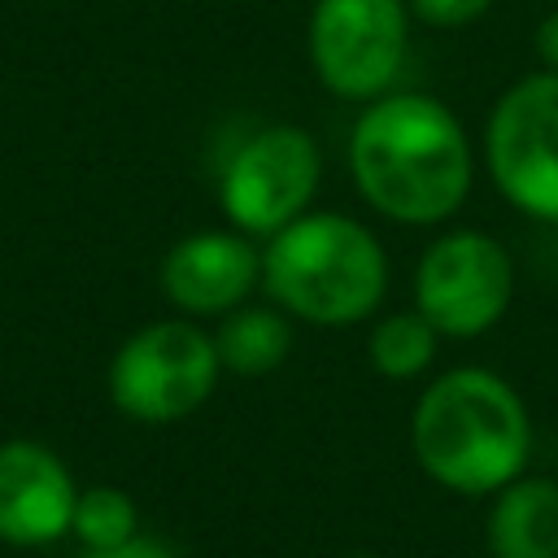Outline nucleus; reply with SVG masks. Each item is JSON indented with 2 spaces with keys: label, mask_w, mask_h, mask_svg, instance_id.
<instances>
[{
  "label": "nucleus",
  "mask_w": 558,
  "mask_h": 558,
  "mask_svg": "<svg viewBox=\"0 0 558 558\" xmlns=\"http://www.w3.org/2000/svg\"><path fill=\"white\" fill-rule=\"evenodd\" d=\"M405 0H314L305 22V52L314 78L349 105H371L392 92L410 52Z\"/></svg>",
  "instance_id": "nucleus-8"
},
{
  "label": "nucleus",
  "mask_w": 558,
  "mask_h": 558,
  "mask_svg": "<svg viewBox=\"0 0 558 558\" xmlns=\"http://www.w3.org/2000/svg\"><path fill=\"white\" fill-rule=\"evenodd\" d=\"M157 283L183 318H222L262 288V248L235 227H205L166 248Z\"/></svg>",
  "instance_id": "nucleus-9"
},
{
  "label": "nucleus",
  "mask_w": 558,
  "mask_h": 558,
  "mask_svg": "<svg viewBox=\"0 0 558 558\" xmlns=\"http://www.w3.org/2000/svg\"><path fill=\"white\" fill-rule=\"evenodd\" d=\"M344 558H375V554H344Z\"/></svg>",
  "instance_id": "nucleus-18"
},
{
  "label": "nucleus",
  "mask_w": 558,
  "mask_h": 558,
  "mask_svg": "<svg viewBox=\"0 0 558 558\" xmlns=\"http://www.w3.org/2000/svg\"><path fill=\"white\" fill-rule=\"evenodd\" d=\"M418 471L462 497H488L523 475L532 418L519 388L488 366L440 371L410 410Z\"/></svg>",
  "instance_id": "nucleus-2"
},
{
  "label": "nucleus",
  "mask_w": 558,
  "mask_h": 558,
  "mask_svg": "<svg viewBox=\"0 0 558 558\" xmlns=\"http://www.w3.org/2000/svg\"><path fill=\"white\" fill-rule=\"evenodd\" d=\"M74 475L39 440L0 445V541L35 549L70 532L74 519Z\"/></svg>",
  "instance_id": "nucleus-10"
},
{
  "label": "nucleus",
  "mask_w": 558,
  "mask_h": 558,
  "mask_svg": "<svg viewBox=\"0 0 558 558\" xmlns=\"http://www.w3.org/2000/svg\"><path fill=\"white\" fill-rule=\"evenodd\" d=\"M214 349L222 371L257 379L288 362L292 353V318L279 305H240L218 318Z\"/></svg>",
  "instance_id": "nucleus-12"
},
{
  "label": "nucleus",
  "mask_w": 558,
  "mask_h": 558,
  "mask_svg": "<svg viewBox=\"0 0 558 558\" xmlns=\"http://www.w3.org/2000/svg\"><path fill=\"white\" fill-rule=\"evenodd\" d=\"M214 331L196 318H157L131 331L109 362V401L135 423H179L218 388Z\"/></svg>",
  "instance_id": "nucleus-4"
},
{
  "label": "nucleus",
  "mask_w": 558,
  "mask_h": 558,
  "mask_svg": "<svg viewBox=\"0 0 558 558\" xmlns=\"http://www.w3.org/2000/svg\"><path fill=\"white\" fill-rule=\"evenodd\" d=\"M323 187V148L296 122H270L244 135L222 174H218V205L227 227L244 231L248 240H270L288 222L314 209Z\"/></svg>",
  "instance_id": "nucleus-5"
},
{
  "label": "nucleus",
  "mask_w": 558,
  "mask_h": 558,
  "mask_svg": "<svg viewBox=\"0 0 558 558\" xmlns=\"http://www.w3.org/2000/svg\"><path fill=\"white\" fill-rule=\"evenodd\" d=\"M70 532L78 536V545H83V549H109V545L131 541V536L140 532V514H135L131 493L109 488V484L83 488V493H78V501H74Z\"/></svg>",
  "instance_id": "nucleus-14"
},
{
  "label": "nucleus",
  "mask_w": 558,
  "mask_h": 558,
  "mask_svg": "<svg viewBox=\"0 0 558 558\" xmlns=\"http://www.w3.org/2000/svg\"><path fill=\"white\" fill-rule=\"evenodd\" d=\"M554 4H558V0H554Z\"/></svg>",
  "instance_id": "nucleus-19"
},
{
  "label": "nucleus",
  "mask_w": 558,
  "mask_h": 558,
  "mask_svg": "<svg viewBox=\"0 0 558 558\" xmlns=\"http://www.w3.org/2000/svg\"><path fill=\"white\" fill-rule=\"evenodd\" d=\"M440 349V331L418 314V310H392L371 318V336H366V362L375 375L392 379V384H410L418 375L432 371Z\"/></svg>",
  "instance_id": "nucleus-13"
},
{
  "label": "nucleus",
  "mask_w": 558,
  "mask_h": 558,
  "mask_svg": "<svg viewBox=\"0 0 558 558\" xmlns=\"http://www.w3.org/2000/svg\"><path fill=\"white\" fill-rule=\"evenodd\" d=\"M484 541L493 558H558V484L519 475L493 493Z\"/></svg>",
  "instance_id": "nucleus-11"
},
{
  "label": "nucleus",
  "mask_w": 558,
  "mask_h": 558,
  "mask_svg": "<svg viewBox=\"0 0 558 558\" xmlns=\"http://www.w3.org/2000/svg\"><path fill=\"white\" fill-rule=\"evenodd\" d=\"M493 187L523 218L558 227V74L514 78L484 118L480 140Z\"/></svg>",
  "instance_id": "nucleus-6"
},
{
  "label": "nucleus",
  "mask_w": 558,
  "mask_h": 558,
  "mask_svg": "<svg viewBox=\"0 0 558 558\" xmlns=\"http://www.w3.org/2000/svg\"><path fill=\"white\" fill-rule=\"evenodd\" d=\"M349 174L357 196L397 227L449 222L475 183V144L432 92H384L353 118Z\"/></svg>",
  "instance_id": "nucleus-1"
},
{
  "label": "nucleus",
  "mask_w": 558,
  "mask_h": 558,
  "mask_svg": "<svg viewBox=\"0 0 558 558\" xmlns=\"http://www.w3.org/2000/svg\"><path fill=\"white\" fill-rule=\"evenodd\" d=\"M78 558H174V554H170V545H166V541L135 532V536H131V541H122V545H109V549H83Z\"/></svg>",
  "instance_id": "nucleus-16"
},
{
  "label": "nucleus",
  "mask_w": 558,
  "mask_h": 558,
  "mask_svg": "<svg viewBox=\"0 0 558 558\" xmlns=\"http://www.w3.org/2000/svg\"><path fill=\"white\" fill-rule=\"evenodd\" d=\"M405 4H410V13H414L423 26H432V31L471 26V22H480V17L493 9V0H405Z\"/></svg>",
  "instance_id": "nucleus-15"
},
{
  "label": "nucleus",
  "mask_w": 558,
  "mask_h": 558,
  "mask_svg": "<svg viewBox=\"0 0 558 558\" xmlns=\"http://www.w3.org/2000/svg\"><path fill=\"white\" fill-rule=\"evenodd\" d=\"M514 301V257L480 227L432 235L414 262V310L440 340H475L493 331Z\"/></svg>",
  "instance_id": "nucleus-7"
},
{
  "label": "nucleus",
  "mask_w": 558,
  "mask_h": 558,
  "mask_svg": "<svg viewBox=\"0 0 558 558\" xmlns=\"http://www.w3.org/2000/svg\"><path fill=\"white\" fill-rule=\"evenodd\" d=\"M262 292L310 327L371 323L388 296V253L366 222L310 209L262 240Z\"/></svg>",
  "instance_id": "nucleus-3"
},
{
  "label": "nucleus",
  "mask_w": 558,
  "mask_h": 558,
  "mask_svg": "<svg viewBox=\"0 0 558 558\" xmlns=\"http://www.w3.org/2000/svg\"><path fill=\"white\" fill-rule=\"evenodd\" d=\"M536 61H541V70H554L558 74V4L536 22Z\"/></svg>",
  "instance_id": "nucleus-17"
}]
</instances>
